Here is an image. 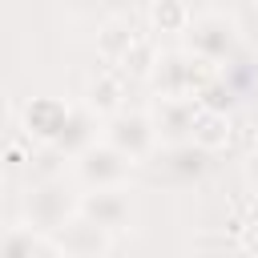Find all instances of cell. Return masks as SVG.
I'll return each instance as SVG.
<instances>
[{
	"mask_svg": "<svg viewBox=\"0 0 258 258\" xmlns=\"http://www.w3.org/2000/svg\"><path fill=\"white\" fill-rule=\"evenodd\" d=\"M218 77V64L194 56L189 48H177V52H157L153 60V93L157 97H198L210 81Z\"/></svg>",
	"mask_w": 258,
	"mask_h": 258,
	"instance_id": "1",
	"label": "cell"
},
{
	"mask_svg": "<svg viewBox=\"0 0 258 258\" xmlns=\"http://www.w3.org/2000/svg\"><path fill=\"white\" fill-rule=\"evenodd\" d=\"M185 40H189V52L194 56H202V60H210V64H230L234 56H238V44H242V36H238V24L230 20V16H222V12H206V16H198V20H189V28L181 32Z\"/></svg>",
	"mask_w": 258,
	"mask_h": 258,
	"instance_id": "2",
	"label": "cell"
},
{
	"mask_svg": "<svg viewBox=\"0 0 258 258\" xmlns=\"http://www.w3.org/2000/svg\"><path fill=\"white\" fill-rule=\"evenodd\" d=\"M105 141L113 149H121L133 165L145 161L153 149H157V129H153V117L141 113V109H117L109 121H105Z\"/></svg>",
	"mask_w": 258,
	"mask_h": 258,
	"instance_id": "3",
	"label": "cell"
},
{
	"mask_svg": "<svg viewBox=\"0 0 258 258\" xmlns=\"http://www.w3.org/2000/svg\"><path fill=\"white\" fill-rule=\"evenodd\" d=\"M133 161L113 149L109 141H93L85 153H77V181L85 189H113V185H125Z\"/></svg>",
	"mask_w": 258,
	"mask_h": 258,
	"instance_id": "4",
	"label": "cell"
},
{
	"mask_svg": "<svg viewBox=\"0 0 258 258\" xmlns=\"http://www.w3.org/2000/svg\"><path fill=\"white\" fill-rule=\"evenodd\" d=\"M77 210L85 218H93L97 226H105L109 234H121L133 226L137 210H133V198L125 194V185H113V189H85V198L77 202Z\"/></svg>",
	"mask_w": 258,
	"mask_h": 258,
	"instance_id": "5",
	"label": "cell"
},
{
	"mask_svg": "<svg viewBox=\"0 0 258 258\" xmlns=\"http://www.w3.org/2000/svg\"><path fill=\"white\" fill-rule=\"evenodd\" d=\"M24 214H28V226H36V230L44 234V230H60V226L77 214V202L64 194V185L44 181V185H36V189L28 194Z\"/></svg>",
	"mask_w": 258,
	"mask_h": 258,
	"instance_id": "6",
	"label": "cell"
},
{
	"mask_svg": "<svg viewBox=\"0 0 258 258\" xmlns=\"http://www.w3.org/2000/svg\"><path fill=\"white\" fill-rule=\"evenodd\" d=\"M56 242H60V254H64V258H97V254L109 250L113 234L77 210V214L56 230Z\"/></svg>",
	"mask_w": 258,
	"mask_h": 258,
	"instance_id": "7",
	"label": "cell"
},
{
	"mask_svg": "<svg viewBox=\"0 0 258 258\" xmlns=\"http://www.w3.org/2000/svg\"><path fill=\"white\" fill-rule=\"evenodd\" d=\"M198 109L202 105L194 97H157V109L149 113L153 129H157V141H189Z\"/></svg>",
	"mask_w": 258,
	"mask_h": 258,
	"instance_id": "8",
	"label": "cell"
},
{
	"mask_svg": "<svg viewBox=\"0 0 258 258\" xmlns=\"http://www.w3.org/2000/svg\"><path fill=\"white\" fill-rule=\"evenodd\" d=\"M64 117H69V105L64 101H56V97H32V105L24 109V129L36 141L52 145L56 133L64 129Z\"/></svg>",
	"mask_w": 258,
	"mask_h": 258,
	"instance_id": "9",
	"label": "cell"
},
{
	"mask_svg": "<svg viewBox=\"0 0 258 258\" xmlns=\"http://www.w3.org/2000/svg\"><path fill=\"white\" fill-rule=\"evenodd\" d=\"M85 109H93L97 117H113L117 109H125V73L121 69H105L89 81L85 93Z\"/></svg>",
	"mask_w": 258,
	"mask_h": 258,
	"instance_id": "10",
	"label": "cell"
},
{
	"mask_svg": "<svg viewBox=\"0 0 258 258\" xmlns=\"http://www.w3.org/2000/svg\"><path fill=\"white\" fill-rule=\"evenodd\" d=\"M93 141H97V113H93V109H69L64 129L56 133L52 149H56L60 157H77V153H85Z\"/></svg>",
	"mask_w": 258,
	"mask_h": 258,
	"instance_id": "11",
	"label": "cell"
},
{
	"mask_svg": "<svg viewBox=\"0 0 258 258\" xmlns=\"http://www.w3.org/2000/svg\"><path fill=\"white\" fill-rule=\"evenodd\" d=\"M234 137V125H230V113H218V109H198L194 117V129H189V145H198L202 153H214V149H226Z\"/></svg>",
	"mask_w": 258,
	"mask_h": 258,
	"instance_id": "12",
	"label": "cell"
},
{
	"mask_svg": "<svg viewBox=\"0 0 258 258\" xmlns=\"http://www.w3.org/2000/svg\"><path fill=\"white\" fill-rule=\"evenodd\" d=\"M56 254V242H48L36 226H16L0 234V258H48Z\"/></svg>",
	"mask_w": 258,
	"mask_h": 258,
	"instance_id": "13",
	"label": "cell"
},
{
	"mask_svg": "<svg viewBox=\"0 0 258 258\" xmlns=\"http://www.w3.org/2000/svg\"><path fill=\"white\" fill-rule=\"evenodd\" d=\"M137 40V32H133V24L129 20H109L101 32H97V52H101V60H109V64H117L125 52H129V44Z\"/></svg>",
	"mask_w": 258,
	"mask_h": 258,
	"instance_id": "14",
	"label": "cell"
},
{
	"mask_svg": "<svg viewBox=\"0 0 258 258\" xmlns=\"http://www.w3.org/2000/svg\"><path fill=\"white\" fill-rule=\"evenodd\" d=\"M189 20H194V16H189L185 0H153V8H149L153 32H185Z\"/></svg>",
	"mask_w": 258,
	"mask_h": 258,
	"instance_id": "15",
	"label": "cell"
},
{
	"mask_svg": "<svg viewBox=\"0 0 258 258\" xmlns=\"http://www.w3.org/2000/svg\"><path fill=\"white\" fill-rule=\"evenodd\" d=\"M153 60H157L153 40H149V36H137V40L129 44V52L117 60V69H121L125 77H149V73H153Z\"/></svg>",
	"mask_w": 258,
	"mask_h": 258,
	"instance_id": "16",
	"label": "cell"
},
{
	"mask_svg": "<svg viewBox=\"0 0 258 258\" xmlns=\"http://www.w3.org/2000/svg\"><path fill=\"white\" fill-rule=\"evenodd\" d=\"M202 157H206V153H202L198 145H189V141H177V149H173V161H169V165H173L181 177H198V173H202V165H206Z\"/></svg>",
	"mask_w": 258,
	"mask_h": 258,
	"instance_id": "17",
	"label": "cell"
},
{
	"mask_svg": "<svg viewBox=\"0 0 258 258\" xmlns=\"http://www.w3.org/2000/svg\"><path fill=\"white\" fill-rule=\"evenodd\" d=\"M246 258H258V230L246 238Z\"/></svg>",
	"mask_w": 258,
	"mask_h": 258,
	"instance_id": "18",
	"label": "cell"
},
{
	"mask_svg": "<svg viewBox=\"0 0 258 258\" xmlns=\"http://www.w3.org/2000/svg\"><path fill=\"white\" fill-rule=\"evenodd\" d=\"M250 181H254V185H258V153H254V157H250Z\"/></svg>",
	"mask_w": 258,
	"mask_h": 258,
	"instance_id": "19",
	"label": "cell"
},
{
	"mask_svg": "<svg viewBox=\"0 0 258 258\" xmlns=\"http://www.w3.org/2000/svg\"><path fill=\"white\" fill-rule=\"evenodd\" d=\"M48 258H64V254H60V246H56V254H48Z\"/></svg>",
	"mask_w": 258,
	"mask_h": 258,
	"instance_id": "20",
	"label": "cell"
},
{
	"mask_svg": "<svg viewBox=\"0 0 258 258\" xmlns=\"http://www.w3.org/2000/svg\"><path fill=\"white\" fill-rule=\"evenodd\" d=\"M254 153H258V141H254Z\"/></svg>",
	"mask_w": 258,
	"mask_h": 258,
	"instance_id": "21",
	"label": "cell"
}]
</instances>
